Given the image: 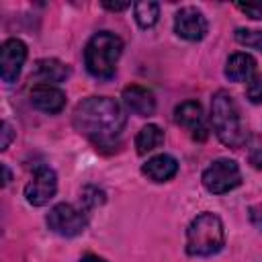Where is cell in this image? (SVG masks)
Returning a JSON list of instances; mask_svg holds the SVG:
<instances>
[{
	"label": "cell",
	"instance_id": "1",
	"mask_svg": "<svg viewBox=\"0 0 262 262\" xmlns=\"http://www.w3.org/2000/svg\"><path fill=\"white\" fill-rule=\"evenodd\" d=\"M76 131L96 147H115L125 129L127 117L119 102L108 96H88L76 104L72 115Z\"/></svg>",
	"mask_w": 262,
	"mask_h": 262
},
{
	"label": "cell",
	"instance_id": "2",
	"mask_svg": "<svg viewBox=\"0 0 262 262\" xmlns=\"http://www.w3.org/2000/svg\"><path fill=\"white\" fill-rule=\"evenodd\" d=\"M211 123H213V131L219 137V141L227 147L239 149L246 139H248V131L242 123V115L239 108L233 100V96L225 90H219L213 94L211 100Z\"/></svg>",
	"mask_w": 262,
	"mask_h": 262
},
{
	"label": "cell",
	"instance_id": "3",
	"mask_svg": "<svg viewBox=\"0 0 262 262\" xmlns=\"http://www.w3.org/2000/svg\"><path fill=\"white\" fill-rule=\"evenodd\" d=\"M123 53V39L111 31H100L90 37L84 49V63L90 76L98 80H111L117 70V61Z\"/></svg>",
	"mask_w": 262,
	"mask_h": 262
},
{
	"label": "cell",
	"instance_id": "4",
	"mask_svg": "<svg viewBox=\"0 0 262 262\" xmlns=\"http://www.w3.org/2000/svg\"><path fill=\"white\" fill-rule=\"evenodd\" d=\"M225 244V231L223 223L213 213H201L196 215L188 229H186V252L190 256H213L217 254Z\"/></svg>",
	"mask_w": 262,
	"mask_h": 262
},
{
	"label": "cell",
	"instance_id": "5",
	"mask_svg": "<svg viewBox=\"0 0 262 262\" xmlns=\"http://www.w3.org/2000/svg\"><path fill=\"white\" fill-rule=\"evenodd\" d=\"M242 184V172L239 166L233 160H215L205 172H203V186L213 194H225Z\"/></svg>",
	"mask_w": 262,
	"mask_h": 262
},
{
	"label": "cell",
	"instance_id": "6",
	"mask_svg": "<svg viewBox=\"0 0 262 262\" xmlns=\"http://www.w3.org/2000/svg\"><path fill=\"white\" fill-rule=\"evenodd\" d=\"M86 215L82 209H76L70 203H59L47 213V225L51 231L63 237L80 235L86 229Z\"/></svg>",
	"mask_w": 262,
	"mask_h": 262
},
{
	"label": "cell",
	"instance_id": "7",
	"mask_svg": "<svg viewBox=\"0 0 262 262\" xmlns=\"http://www.w3.org/2000/svg\"><path fill=\"white\" fill-rule=\"evenodd\" d=\"M55 190H57L55 172L51 168H47V166H39L35 170L33 178L25 186V199L35 207H43L53 199Z\"/></svg>",
	"mask_w": 262,
	"mask_h": 262
},
{
	"label": "cell",
	"instance_id": "8",
	"mask_svg": "<svg viewBox=\"0 0 262 262\" xmlns=\"http://www.w3.org/2000/svg\"><path fill=\"white\" fill-rule=\"evenodd\" d=\"M27 59V45L20 39H6L0 49V78L6 84L16 82Z\"/></svg>",
	"mask_w": 262,
	"mask_h": 262
},
{
	"label": "cell",
	"instance_id": "9",
	"mask_svg": "<svg viewBox=\"0 0 262 262\" xmlns=\"http://www.w3.org/2000/svg\"><path fill=\"white\" fill-rule=\"evenodd\" d=\"M207 18L194 6H184L174 16V33L186 41H201L207 35Z\"/></svg>",
	"mask_w": 262,
	"mask_h": 262
},
{
	"label": "cell",
	"instance_id": "10",
	"mask_svg": "<svg viewBox=\"0 0 262 262\" xmlns=\"http://www.w3.org/2000/svg\"><path fill=\"white\" fill-rule=\"evenodd\" d=\"M174 121L184 127L192 139L196 141H205L209 135V127L205 123V115H203V106L196 100H184L182 104H178L174 108Z\"/></svg>",
	"mask_w": 262,
	"mask_h": 262
},
{
	"label": "cell",
	"instance_id": "11",
	"mask_svg": "<svg viewBox=\"0 0 262 262\" xmlns=\"http://www.w3.org/2000/svg\"><path fill=\"white\" fill-rule=\"evenodd\" d=\"M31 104L43 113L55 115L66 106V94L51 84H37L31 90Z\"/></svg>",
	"mask_w": 262,
	"mask_h": 262
},
{
	"label": "cell",
	"instance_id": "12",
	"mask_svg": "<svg viewBox=\"0 0 262 262\" xmlns=\"http://www.w3.org/2000/svg\"><path fill=\"white\" fill-rule=\"evenodd\" d=\"M121 98H123V104L127 106V111H131L137 117H149L156 111L154 94L147 88L139 86V84H131V86L123 88V96Z\"/></svg>",
	"mask_w": 262,
	"mask_h": 262
},
{
	"label": "cell",
	"instance_id": "13",
	"mask_svg": "<svg viewBox=\"0 0 262 262\" xmlns=\"http://www.w3.org/2000/svg\"><path fill=\"white\" fill-rule=\"evenodd\" d=\"M141 172L154 180V182H166V180H172L178 172V162L168 156V154H160V156H154L149 158L143 166H141Z\"/></svg>",
	"mask_w": 262,
	"mask_h": 262
},
{
	"label": "cell",
	"instance_id": "14",
	"mask_svg": "<svg viewBox=\"0 0 262 262\" xmlns=\"http://www.w3.org/2000/svg\"><path fill=\"white\" fill-rule=\"evenodd\" d=\"M70 76V68L61 63L59 59H39L35 61V68L31 72V78L39 80V84H53V82H63Z\"/></svg>",
	"mask_w": 262,
	"mask_h": 262
},
{
	"label": "cell",
	"instance_id": "15",
	"mask_svg": "<svg viewBox=\"0 0 262 262\" xmlns=\"http://www.w3.org/2000/svg\"><path fill=\"white\" fill-rule=\"evenodd\" d=\"M254 70H256V59L250 53H242V51L229 55V59L225 63V76L231 82H246V80H250Z\"/></svg>",
	"mask_w": 262,
	"mask_h": 262
},
{
	"label": "cell",
	"instance_id": "16",
	"mask_svg": "<svg viewBox=\"0 0 262 262\" xmlns=\"http://www.w3.org/2000/svg\"><path fill=\"white\" fill-rule=\"evenodd\" d=\"M164 143V131L158 127V125H145L139 129L137 137H135V147H137V154L143 156L156 147H160Z\"/></svg>",
	"mask_w": 262,
	"mask_h": 262
},
{
	"label": "cell",
	"instance_id": "17",
	"mask_svg": "<svg viewBox=\"0 0 262 262\" xmlns=\"http://www.w3.org/2000/svg\"><path fill=\"white\" fill-rule=\"evenodd\" d=\"M133 12H135V20L141 29H149L158 23L160 16V4L158 2H135L133 4Z\"/></svg>",
	"mask_w": 262,
	"mask_h": 262
},
{
	"label": "cell",
	"instance_id": "18",
	"mask_svg": "<svg viewBox=\"0 0 262 262\" xmlns=\"http://www.w3.org/2000/svg\"><path fill=\"white\" fill-rule=\"evenodd\" d=\"M235 41L242 43V45H246V47H252V49L262 51V31L237 29V31H235Z\"/></svg>",
	"mask_w": 262,
	"mask_h": 262
},
{
	"label": "cell",
	"instance_id": "19",
	"mask_svg": "<svg viewBox=\"0 0 262 262\" xmlns=\"http://www.w3.org/2000/svg\"><path fill=\"white\" fill-rule=\"evenodd\" d=\"M246 94H248V98H250L254 104H260V102H262V74H256V76L250 78Z\"/></svg>",
	"mask_w": 262,
	"mask_h": 262
},
{
	"label": "cell",
	"instance_id": "20",
	"mask_svg": "<svg viewBox=\"0 0 262 262\" xmlns=\"http://www.w3.org/2000/svg\"><path fill=\"white\" fill-rule=\"evenodd\" d=\"M82 203H84L88 209H90V207H96V205L104 203V192L98 190V188H94V186H88V188L82 190Z\"/></svg>",
	"mask_w": 262,
	"mask_h": 262
},
{
	"label": "cell",
	"instance_id": "21",
	"mask_svg": "<svg viewBox=\"0 0 262 262\" xmlns=\"http://www.w3.org/2000/svg\"><path fill=\"white\" fill-rule=\"evenodd\" d=\"M244 14H248L254 20H262V2H237L235 4Z\"/></svg>",
	"mask_w": 262,
	"mask_h": 262
},
{
	"label": "cell",
	"instance_id": "22",
	"mask_svg": "<svg viewBox=\"0 0 262 262\" xmlns=\"http://www.w3.org/2000/svg\"><path fill=\"white\" fill-rule=\"evenodd\" d=\"M248 217H250L252 225H254L256 229H260V231H262V203L252 205V207L248 209Z\"/></svg>",
	"mask_w": 262,
	"mask_h": 262
},
{
	"label": "cell",
	"instance_id": "23",
	"mask_svg": "<svg viewBox=\"0 0 262 262\" xmlns=\"http://www.w3.org/2000/svg\"><path fill=\"white\" fill-rule=\"evenodd\" d=\"M12 137H14V131H12V127H10V123H2V141H0V149L4 151V149H8V145H10V141H12Z\"/></svg>",
	"mask_w": 262,
	"mask_h": 262
},
{
	"label": "cell",
	"instance_id": "24",
	"mask_svg": "<svg viewBox=\"0 0 262 262\" xmlns=\"http://www.w3.org/2000/svg\"><path fill=\"white\" fill-rule=\"evenodd\" d=\"M250 164H252L256 170H262V147H258V149H254V151L250 154Z\"/></svg>",
	"mask_w": 262,
	"mask_h": 262
},
{
	"label": "cell",
	"instance_id": "25",
	"mask_svg": "<svg viewBox=\"0 0 262 262\" xmlns=\"http://www.w3.org/2000/svg\"><path fill=\"white\" fill-rule=\"evenodd\" d=\"M102 6L108 8V10H125V8H129L131 4H129V2H102Z\"/></svg>",
	"mask_w": 262,
	"mask_h": 262
},
{
	"label": "cell",
	"instance_id": "26",
	"mask_svg": "<svg viewBox=\"0 0 262 262\" xmlns=\"http://www.w3.org/2000/svg\"><path fill=\"white\" fill-rule=\"evenodd\" d=\"M80 262H106V260L100 258V256H96V254H86V256H82Z\"/></svg>",
	"mask_w": 262,
	"mask_h": 262
},
{
	"label": "cell",
	"instance_id": "27",
	"mask_svg": "<svg viewBox=\"0 0 262 262\" xmlns=\"http://www.w3.org/2000/svg\"><path fill=\"white\" fill-rule=\"evenodd\" d=\"M2 172H4V180H2V184H8V182H10V170H8L6 164H2Z\"/></svg>",
	"mask_w": 262,
	"mask_h": 262
}]
</instances>
